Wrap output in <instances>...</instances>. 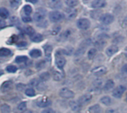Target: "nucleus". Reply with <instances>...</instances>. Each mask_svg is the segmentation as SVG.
<instances>
[{"label": "nucleus", "instance_id": "nucleus-45", "mask_svg": "<svg viewBox=\"0 0 127 113\" xmlns=\"http://www.w3.org/2000/svg\"><path fill=\"white\" fill-rule=\"evenodd\" d=\"M39 81L36 78H33V79H31V80L30 81L29 85H30L31 87H36L37 84H39Z\"/></svg>", "mask_w": 127, "mask_h": 113}, {"label": "nucleus", "instance_id": "nucleus-46", "mask_svg": "<svg viewBox=\"0 0 127 113\" xmlns=\"http://www.w3.org/2000/svg\"><path fill=\"white\" fill-rule=\"evenodd\" d=\"M22 20L23 21V22H25V23H28V22H31L32 21V19L31 18L30 16H23L22 17Z\"/></svg>", "mask_w": 127, "mask_h": 113}, {"label": "nucleus", "instance_id": "nucleus-11", "mask_svg": "<svg viewBox=\"0 0 127 113\" xmlns=\"http://www.w3.org/2000/svg\"><path fill=\"white\" fill-rule=\"evenodd\" d=\"M13 82L11 81H7L5 82H4L1 86V91L3 93H7L9 92L12 87H13Z\"/></svg>", "mask_w": 127, "mask_h": 113}, {"label": "nucleus", "instance_id": "nucleus-18", "mask_svg": "<svg viewBox=\"0 0 127 113\" xmlns=\"http://www.w3.org/2000/svg\"><path fill=\"white\" fill-rule=\"evenodd\" d=\"M89 111L92 113H102L103 109L99 104H95L89 108Z\"/></svg>", "mask_w": 127, "mask_h": 113}, {"label": "nucleus", "instance_id": "nucleus-8", "mask_svg": "<svg viewBox=\"0 0 127 113\" xmlns=\"http://www.w3.org/2000/svg\"><path fill=\"white\" fill-rule=\"evenodd\" d=\"M126 91V87L120 85L118 87H117L112 92V95L113 97L116 98H120L122 97L123 94L124 93V92Z\"/></svg>", "mask_w": 127, "mask_h": 113}, {"label": "nucleus", "instance_id": "nucleus-49", "mask_svg": "<svg viewBox=\"0 0 127 113\" xmlns=\"http://www.w3.org/2000/svg\"><path fill=\"white\" fill-rule=\"evenodd\" d=\"M28 45V43L26 41H20L16 44V46L18 47H25Z\"/></svg>", "mask_w": 127, "mask_h": 113}, {"label": "nucleus", "instance_id": "nucleus-5", "mask_svg": "<svg viewBox=\"0 0 127 113\" xmlns=\"http://www.w3.org/2000/svg\"><path fill=\"white\" fill-rule=\"evenodd\" d=\"M77 25L78 28L80 30H88L90 27L91 22L88 19L83 18V19H80L77 21Z\"/></svg>", "mask_w": 127, "mask_h": 113}, {"label": "nucleus", "instance_id": "nucleus-51", "mask_svg": "<svg viewBox=\"0 0 127 113\" xmlns=\"http://www.w3.org/2000/svg\"><path fill=\"white\" fill-rule=\"evenodd\" d=\"M5 25H6V22L4 21V19H0V28H2V27H4Z\"/></svg>", "mask_w": 127, "mask_h": 113}, {"label": "nucleus", "instance_id": "nucleus-41", "mask_svg": "<svg viewBox=\"0 0 127 113\" xmlns=\"http://www.w3.org/2000/svg\"><path fill=\"white\" fill-rule=\"evenodd\" d=\"M45 64H46V62H45V61L42 60V61H38V62L36 64L35 67H36V68L39 70H41V69L44 68V67H45Z\"/></svg>", "mask_w": 127, "mask_h": 113}, {"label": "nucleus", "instance_id": "nucleus-38", "mask_svg": "<svg viewBox=\"0 0 127 113\" xmlns=\"http://www.w3.org/2000/svg\"><path fill=\"white\" fill-rule=\"evenodd\" d=\"M23 11H24V13H25L26 16H30V14H31V13H32V11H33V9H32V7H31V5L26 4V5H25L24 7H23Z\"/></svg>", "mask_w": 127, "mask_h": 113}, {"label": "nucleus", "instance_id": "nucleus-14", "mask_svg": "<svg viewBox=\"0 0 127 113\" xmlns=\"http://www.w3.org/2000/svg\"><path fill=\"white\" fill-rule=\"evenodd\" d=\"M106 5V1L105 0H95L92 2V7L93 8H102Z\"/></svg>", "mask_w": 127, "mask_h": 113}, {"label": "nucleus", "instance_id": "nucleus-6", "mask_svg": "<svg viewBox=\"0 0 127 113\" xmlns=\"http://www.w3.org/2000/svg\"><path fill=\"white\" fill-rule=\"evenodd\" d=\"M114 20H115L114 16L110 13L103 14V16L100 19V22L103 24H110L114 21Z\"/></svg>", "mask_w": 127, "mask_h": 113}, {"label": "nucleus", "instance_id": "nucleus-17", "mask_svg": "<svg viewBox=\"0 0 127 113\" xmlns=\"http://www.w3.org/2000/svg\"><path fill=\"white\" fill-rule=\"evenodd\" d=\"M29 55L31 58H39L42 56V52L39 49H33V50H31L30 51Z\"/></svg>", "mask_w": 127, "mask_h": 113}, {"label": "nucleus", "instance_id": "nucleus-24", "mask_svg": "<svg viewBox=\"0 0 127 113\" xmlns=\"http://www.w3.org/2000/svg\"><path fill=\"white\" fill-rule=\"evenodd\" d=\"M43 49H44V51H45V56L48 57V58H50L51 55V53H52V50H53L52 46H51V45H45L43 47Z\"/></svg>", "mask_w": 127, "mask_h": 113}, {"label": "nucleus", "instance_id": "nucleus-4", "mask_svg": "<svg viewBox=\"0 0 127 113\" xmlns=\"http://www.w3.org/2000/svg\"><path fill=\"white\" fill-rule=\"evenodd\" d=\"M59 95L63 98H72L74 97V93L67 87H63L60 90Z\"/></svg>", "mask_w": 127, "mask_h": 113}, {"label": "nucleus", "instance_id": "nucleus-27", "mask_svg": "<svg viewBox=\"0 0 127 113\" xmlns=\"http://www.w3.org/2000/svg\"><path fill=\"white\" fill-rule=\"evenodd\" d=\"M106 44V40H97L95 43V47L99 50H102Z\"/></svg>", "mask_w": 127, "mask_h": 113}, {"label": "nucleus", "instance_id": "nucleus-34", "mask_svg": "<svg viewBox=\"0 0 127 113\" xmlns=\"http://www.w3.org/2000/svg\"><path fill=\"white\" fill-rule=\"evenodd\" d=\"M97 50L96 48L90 49L89 50V52H88V58H89V59H93L95 57V56L97 55Z\"/></svg>", "mask_w": 127, "mask_h": 113}, {"label": "nucleus", "instance_id": "nucleus-54", "mask_svg": "<svg viewBox=\"0 0 127 113\" xmlns=\"http://www.w3.org/2000/svg\"><path fill=\"white\" fill-rule=\"evenodd\" d=\"M124 25H125V26H127V16L125 17L124 20Z\"/></svg>", "mask_w": 127, "mask_h": 113}, {"label": "nucleus", "instance_id": "nucleus-19", "mask_svg": "<svg viewBox=\"0 0 127 113\" xmlns=\"http://www.w3.org/2000/svg\"><path fill=\"white\" fill-rule=\"evenodd\" d=\"M24 31L31 38L33 37L35 35V30L32 27H31V26H26V27H24Z\"/></svg>", "mask_w": 127, "mask_h": 113}, {"label": "nucleus", "instance_id": "nucleus-15", "mask_svg": "<svg viewBox=\"0 0 127 113\" xmlns=\"http://www.w3.org/2000/svg\"><path fill=\"white\" fill-rule=\"evenodd\" d=\"M63 6L62 1L59 0H52L49 1V7L52 9L58 10L60 9Z\"/></svg>", "mask_w": 127, "mask_h": 113}, {"label": "nucleus", "instance_id": "nucleus-50", "mask_svg": "<svg viewBox=\"0 0 127 113\" xmlns=\"http://www.w3.org/2000/svg\"><path fill=\"white\" fill-rule=\"evenodd\" d=\"M42 113H55L54 110L51 109V108H47L45 110H44L43 111H42Z\"/></svg>", "mask_w": 127, "mask_h": 113}, {"label": "nucleus", "instance_id": "nucleus-23", "mask_svg": "<svg viewBox=\"0 0 127 113\" xmlns=\"http://www.w3.org/2000/svg\"><path fill=\"white\" fill-rule=\"evenodd\" d=\"M51 78V75L48 72H43L39 75V79L42 82H45L48 81Z\"/></svg>", "mask_w": 127, "mask_h": 113}, {"label": "nucleus", "instance_id": "nucleus-10", "mask_svg": "<svg viewBox=\"0 0 127 113\" xmlns=\"http://www.w3.org/2000/svg\"><path fill=\"white\" fill-rule=\"evenodd\" d=\"M55 64L56 66L57 67V68L59 69H63L64 67V66L66 64V60L65 58L63 56H60V55H56V58H55Z\"/></svg>", "mask_w": 127, "mask_h": 113}, {"label": "nucleus", "instance_id": "nucleus-31", "mask_svg": "<svg viewBox=\"0 0 127 113\" xmlns=\"http://www.w3.org/2000/svg\"><path fill=\"white\" fill-rule=\"evenodd\" d=\"M17 110L20 113H25L27 110V103L25 101L19 103L17 106Z\"/></svg>", "mask_w": 127, "mask_h": 113}, {"label": "nucleus", "instance_id": "nucleus-55", "mask_svg": "<svg viewBox=\"0 0 127 113\" xmlns=\"http://www.w3.org/2000/svg\"><path fill=\"white\" fill-rule=\"evenodd\" d=\"M28 1H29V2H31V3H33V4H36L38 1H36V0H35V1H33V0H28Z\"/></svg>", "mask_w": 127, "mask_h": 113}, {"label": "nucleus", "instance_id": "nucleus-35", "mask_svg": "<svg viewBox=\"0 0 127 113\" xmlns=\"http://www.w3.org/2000/svg\"><path fill=\"white\" fill-rule=\"evenodd\" d=\"M25 94L28 97H33L36 95V92L33 88H27L25 90Z\"/></svg>", "mask_w": 127, "mask_h": 113}, {"label": "nucleus", "instance_id": "nucleus-36", "mask_svg": "<svg viewBox=\"0 0 127 113\" xmlns=\"http://www.w3.org/2000/svg\"><path fill=\"white\" fill-rule=\"evenodd\" d=\"M36 90H37L38 91L42 92V91H45V90L47 89V85L45 84V82L39 81V84H37V86H36Z\"/></svg>", "mask_w": 127, "mask_h": 113}, {"label": "nucleus", "instance_id": "nucleus-57", "mask_svg": "<svg viewBox=\"0 0 127 113\" xmlns=\"http://www.w3.org/2000/svg\"><path fill=\"white\" fill-rule=\"evenodd\" d=\"M25 113H32V112H31V110H29V111H27V112L25 111Z\"/></svg>", "mask_w": 127, "mask_h": 113}, {"label": "nucleus", "instance_id": "nucleus-25", "mask_svg": "<svg viewBox=\"0 0 127 113\" xmlns=\"http://www.w3.org/2000/svg\"><path fill=\"white\" fill-rule=\"evenodd\" d=\"M31 39L33 42L38 43V42H40L43 40V36L40 33H35V35L33 37H31Z\"/></svg>", "mask_w": 127, "mask_h": 113}, {"label": "nucleus", "instance_id": "nucleus-30", "mask_svg": "<svg viewBox=\"0 0 127 113\" xmlns=\"http://www.w3.org/2000/svg\"><path fill=\"white\" fill-rule=\"evenodd\" d=\"M28 60V58L27 56H19L16 57L15 61L17 64H23V63H25Z\"/></svg>", "mask_w": 127, "mask_h": 113}, {"label": "nucleus", "instance_id": "nucleus-52", "mask_svg": "<svg viewBox=\"0 0 127 113\" xmlns=\"http://www.w3.org/2000/svg\"><path fill=\"white\" fill-rule=\"evenodd\" d=\"M106 113H119L115 109H109L106 111Z\"/></svg>", "mask_w": 127, "mask_h": 113}, {"label": "nucleus", "instance_id": "nucleus-47", "mask_svg": "<svg viewBox=\"0 0 127 113\" xmlns=\"http://www.w3.org/2000/svg\"><path fill=\"white\" fill-rule=\"evenodd\" d=\"M37 26L39 27H42V28H45L48 26V21H42L39 23H37Z\"/></svg>", "mask_w": 127, "mask_h": 113}, {"label": "nucleus", "instance_id": "nucleus-29", "mask_svg": "<svg viewBox=\"0 0 127 113\" xmlns=\"http://www.w3.org/2000/svg\"><path fill=\"white\" fill-rule=\"evenodd\" d=\"M10 111H11V109L8 104H4L1 105V107H0L1 113H10Z\"/></svg>", "mask_w": 127, "mask_h": 113}, {"label": "nucleus", "instance_id": "nucleus-13", "mask_svg": "<svg viewBox=\"0 0 127 113\" xmlns=\"http://www.w3.org/2000/svg\"><path fill=\"white\" fill-rule=\"evenodd\" d=\"M119 50V48L118 46L116 45H111L109 47H108L106 50V53L109 57L112 56L113 55H115V53H117Z\"/></svg>", "mask_w": 127, "mask_h": 113}, {"label": "nucleus", "instance_id": "nucleus-22", "mask_svg": "<svg viewBox=\"0 0 127 113\" xmlns=\"http://www.w3.org/2000/svg\"><path fill=\"white\" fill-rule=\"evenodd\" d=\"M9 11L5 7H0V18L6 19L9 17Z\"/></svg>", "mask_w": 127, "mask_h": 113}, {"label": "nucleus", "instance_id": "nucleus-40", "mask_svg": "<svg viewBox=\"0 0 127 113\" xmlns=\"http://www.w3.org/2000/svg\"><path fill=\"white\" fill-rule=\"evenodd\" d=\"M17 67L15 66V65H8L7 67H6V70L7 72L8 73H14L17 71Z\"/></svg>", "mask_w": 127, "mask_h": 113}, {"label": "nucleus", "instance_id": "nucleus-12", "mask_svg": "<svg viewBox=\"0 0 127 113\" xmlns=\"http://www.w3.org/2000/svg\"><path fill=\"white\" fill-rule=\"evenodd\" d=\"M107 71V69L106 67L104 66H100V67H96L95 69L92 70V73L95 75H97V76H99V75H104Z\"/></svg>", "mask_w": 127, "mask_h": 113}, {"label": "nucleus", "instance_id": "nucleus-3", "mask_svg": "<svg viewBox=\"0 0 127 113\" xmlns=\"http://www.w3.org/2000/svg\"><path fill=\"white\" fill-rule=\"evenodd\" d=\"M48 17H49V19L51 21L55 23V22H58V21L63 20L64 18V14L63 13H61L60 11L53 10L49 13Z\"/></svg>", "mask_w": 127, "mask_h": 113}, {"label": "nucleus", "instance_id": "nucleus-53", "mask_svg": "<svg viewBox=\"0 0 127 113\" xmlns=\"http://www.w3.org/2000/svg\"><path fill=\"white\" fill-rule=\"evenodd\" d=\"M122 70L125 73H127V64H126L124 67H123V68H122Z\"/></svg>", "mask_w": 127, "mask_h": 113}, {"label": "nucleus", "instance_id": "nucleus-7", "mask_svg": "<svg viewBox=\"0 0 127 113\" xmlns=\"http://www.w3.org/2000/svg\"><path fill=\"white\" fill-rule=\"evenodd\" d=\"M51 104V101L47 97L40 98L36 101V105L41 108H45V107H49Z\"/></svg>", "mask_w": 127, "mask_h": 113}, {"label": "nucleus", "instance_id": "nucleus-56", "mask_svg": "<svg viewBox=\"0 0 127 113\" xmlns=\"http://www.w3.org/2000/svg\"><path fill=\"white\" fill-rule=\"evenodd\" d=\"M124 54H125V56L127 57V47L125 48V50H124Z\"/></svg>", "mask_w": 127, "mask_h": 113}, {"label": "nucleus", "instance_id": "nucleus-37", "mask_svg": "<svg viewBox=\"0 0 127 113\" xmlns=\"http://www.w3.org/2000/svg\"><path fill=\"white\" fill-rule=\"evenodd\" d=\"M65 2L70 7H74L79 3V1L77 0H66V1H65Z\"/></svg>", "mask_w": 127, "mask_h": 113}, {"label": "nucleus", "instance_id": "nucleus-32", "mask_svg": "<svg viewBox=\"0 0 127 113\" xmlns=\"http://www.w3.org/2000/svg\"><path fill=\"white\" fill-rule=\"evenodd\" d=\"M100 102L106 106H109L112 104V99L109 96H103L100 98Z\"/></svg>", "mask_w": 127, "mask_h": 113}, {"label": "nucleus", "instance_id": "nucleus-39", "mask_svg": "<svg viewBox=\"0 0 127 113\" xmlns=\"http://www.w3.org/2000/svg\"><path fill=\"white\" fill-rule=\"evenodd\" d=\"M103 85V80L101 78H97L93 82V86L95 88H100Z\"/></svg>", "mask_w": 127, "mask_h": 113}, {"label": "nucleus", "instance_id": "nucleus-16", "mask_svg": "<svg viewBox=\"0 0 127 113\" xmlns=\"http://www.w3.org/2000/svg\"><path fill=\"white\" fill-rule=\"evenodd\" d=\"M69 107L71 109V110L74 112H78L80 110V105L77 101H71L69 102Z\"/></svg>", "mask_w": 127, "mask_h": 113}, {"label": "nucleus", "instance_id": "nucleus-20", "mask_svg": "<svg viewBox=\"0 0 127 113\" xmlns=\"http://www.w3.org/2000/svg\"><path fill=\"white\" fill-rule=\"evenodd\" d=\"M63 77H64V75H63V74L61 72L57 71V70L53 72V78H54V81H60L63 80Z\"/></svg>", "mask_w": 127, "mask_h": 113}, {"label": "nucleus", "instance_id": "nucleus-42", "mask_svg": "<svg viewBox=\"0 0 127 113\" xmlns=\"http://www.w3.org/2000/svg\"><path fill=\"white\" fill-rule=\"evenodd\" d=\"M70 35H71V31H70L69 30H65L64 33H63L61 34L60 38L63 39V40H66V39L69 37Z\"/></svg>", "mask_w": 127, "mask_h": 113}, {"label": "nucleus", "instance_id": "nucleus-26", "mask_svg": "<svg viewBox=\"0 0 127 113\" xmlns=\"http://www.w3.org/2000/svg\"><path fill=\"white\" fill-rule=\"evenodd\" d=\"M103 16L102 14V11L100 10H93L91 13V16L95 19H100V17Z\"/></svg>", "mask_w": 127, "mask_h": 113}, {"label": "nucleus", "instance_id": "nucleus-21", "mask_svg": "<svg viewBox=\"0 0 127 113\" xmlns=\"http://www.w3.org/2000/svg\"><path fill=\"white\" fill-rule=\"evenodd\" d=\"M114 87H115V82L113 81V80H111L110 79V80H108L106 82V84H105V85L103 87V89L106 91H109L112 89H113Z\"/></svg>", "mask_w": 127, "mask_h": 113}, {"label": "nucleus", "instance_id": "nucleus-33", "mask_svg": "<svg viewBox=\"0 0 127 113\" xmlns=\"http://www.w3.org/2000/svg\"><path fill=\"white\" fill-rule=\"evenodd\" d=\"M66 12L68 13V19H72L76 17L77 14V10H66Z\"/></svg>", "mask_w": 127, "mask_h": 113}, {"label": "nucleus", "instance_id": "nucleus-48", "mask_svg": "<svg viewBox=\"0 0 127 113\" xmlns=\"http://www.w3.org/2000/svg\"><path fill=\"white\" fill-rule=\"evenodd\" d=\"M10 7H16L19 4V1H14V0H13V1H10Z\"/></svg>", "mask_w": 127, "mask_h": 113}, {"label": "nucleus", "instance_id": "nucleus-44", "mask_svg": "<svg viewBox=\"0 0 127 113\" xmlns=\"http://www.w3.org/2000/svg\"><path fill=\"white\" fill-rule=\"evenodd\" d=\"M25 87H26V85L25 84H21V83H19V84H17L16 85V89L18 90V91H23L25 89Z\"/></svg>", "mask_w": 127, "mask_h": 113}, {"label": "nucleus", "instance_id": "nucleus-58", "mask_svg": "<svg viewBox=\"0 0 127 113\" xmlns=\"http://www.w3.org/2000/svg\"><path fill=\"white\" fill-rule=\"evenodd\" d=\"M126 101L127 102V96H126Z\"/></svg>", "mask_w": 127, "mask_h": 113}, {"label": "nucleus", "instance_id": "nucleus-43", "mask_svg": "<svg viewBox=\"0 0 127 113\" xmlns=\"http://www.w3.org/2000/svg\"><path fill=\"white\" fill-rule=\"evenodd\" d=\"M60 30H61V27L60 26H56V27H54L52 29V30H51V35L56 36V35H57L60 32Z\"/></svg>", "mask_w": 127, "mask_h": 113}, {"label": "nucleus", "instance_id": "nucleus-28", "mask_svg": "<svg viewBox=\"0 0 127 113\" xmlns=\"http://www.w3.org/2000/svg\"><path fill=\"white\" fill-rule=\"evenodd\" d=\"M11 55V51L7 48H1L0 49V56L1 57H7Z\"/></svg>", "mask_w": 127, "mask_h": 113}, {"label": "nucleus", "instance_id": "nucleus-1", "mask_svg": "<svg viewBox=\"0 0 127 113\" xmlns=\"http://www.w3.org/2000/svg\"><path fill=\"white\" fill-rule=\"evenodd\" d=\"M91 44H92V40L91 39H86V40H84L80 44V45L78 47V49L75 51L74 56H83L85 53V52H86V49L88 48V47L91 45Z\"/></svg>", "mask_w": 127, "mask_h": 113}, {"label": "nucleus", "instance_id": "nucleus-2", "mask_svg": "<svg viewBox=\"0 0 127 113\" xmlns=\"http://www.w3.org/2000/svg\"><path fill=\"white\" fill-rule=\"evenodd\" d=\"M46 14H47V11L45 8H42V7L37 8L33 14V19L35 21L39 23L45 19Z\"/></svg>", "mask_w": 127, "mask_h": 113}, {"label": "nucleus", "instance_id": "nucleus-9", "mask_svg": "<svg viewBox=\"0 0 127 113\" xmlns=\"http://www.w3.org/2000/svg\"><path fill=\"white\" fill-rule=\"evenodd\" d=\"M92 95L91 94H85L78 98L77 102L80 106H83L89 104L92 101Z\"/></svg>", "mask_w": 127, "mask_h": 113}]
</instances>
